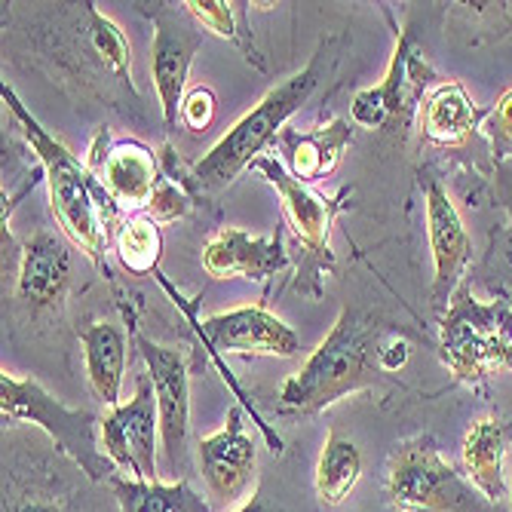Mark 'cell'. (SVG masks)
<instances>
[{
    "label": "cell",
    "mask_w": 512,
    "mask_h": 512,
    "mask_svg": "<svg viewBox=\"0 0 512 512\" xmlns=\"http://www.w3.org/2000/svg\"><path fill=\"white\" fill-rule=\"evenodd\" d=\"M325 56H329V43H319L313 59L298 74H292L289 80L273 86L267 96L246 117H240L234 126H230L212 145V151L206 157H200L194 166L181 163L175 157V151L166 145L160 154L163 172L175 184H181L194 203L218 197L227 184H234V178L243 169H252V163L276 145L279 132L286 129V120L313 96V89L322 77Z\"/></svg>",
    "instance_id": "6da1fadb"
},
{
    "label": "cell",
    "mask_w": 512,
    "mask_h": 512,
    "mask_svg": "<svg viewBox=\"0 0 512 512\" xmlns=\"http://www.w3.org/2000/svg\"><path fill=\"white\" fill-rule=\"evenodd\" d=\"M0 99L19 120L31 151L37 154L46 188H50V209L62 227V234L71 246H77L96 267H105V249L114 243V234L126 221L117 200L105 191V184L86 169L62 142L46 132L37 117L22 105V99L4 83Z\"/></svg>",
    "instance_id": "7a4b0ae2"
},
{
    "label": "cell",
    "mask_w": 512,
    "mask_h": 512,
    "mask_svg": "<svg viewBox=\"0 0 512 512\" xmlns=\"http://www.w3.org/2000/svg\"><path fill=\"white\" fill-rule=\"evenodd\" d=\"M381 338L384 329L375 322V316L344 307L329 338L313 350L301 371H295L283 384L279 402L301 414H316L356 390L371 387L381 375Z\"/></svg>",
    "instance_id": "3957f363"
},
{
    "label": "cell",
    "mask_w": 512,
    "mask_h": 512,
    "mask_svg": "<svg viewBox=\"0 0 512 512\" xmlns=\"http://www.w3.org/2000/svg\"><path fill=\"white\" fill-rule=\"evenodd\" d=\"M439 347L442 362L460 384L485 390L491 375L512 368V307L506 301H479L463 279L442 316Z\"/></svg>",
    "instance_id": "277c9868"
},
{
    "label": "cell",
    "mask_w": 512,
    "mask_h": 512,
    "mask_svg": "<svg viewBox=\"0 0 512 512\" xmlns=\"http://www.w3.org/2000/svg\"><path fill=\"white\" fill-rule=\"evenodd\" d=\"M252 169L276 188L279 209L292 230L298 249L304 252L295 273V289L307 298L322 295L325 273L335 270V249H332V227L335 218L347 209L353 188H341L338 194L325 197L301 184L276 157H258Z\"/></svg>",
    "instance_id": "5b68a950"
},
{
    "label": "cell",
    "mask_w": 512,
    "mask_h": 512,
    "mask_svg": "<svg viewBox=\"0 0 512 512\" xmlns=\"http://www.w3.org/2000/svg\"><path fill=\"white\" fill-rule=\"evenodd\" d=\"M387 497L399 512H503L451 467L433 436H414L393 451Z\"/></svg>",
    "instance_id": "8992f818"
},
{
    "label": "cell",
    "mask_w": 512,
    "mask_h": 512,
    "mask_svg": "<svg viewBox=\"0 0 512 512\" xmlns=\"http://www.w3.org/2000/svg\"><path fill=\"white\" fill-rule=\"evenodd\" d=\"M0 417H4V424H37L56 442L62 454H68L77 463L86 479L108 482L111 476H117V467L102 451V442L96 439L99 417L92 411L62 405L34 378H16L4 368V375H0Z\"/></svg>",
    "instance_id": "52a82bcc"
},
{
    "label": "cell",
    "mask_w": 512,
    "mask_h": 512,
    "mask_svg": "<svg viewBox=\"0 0 512 512\" xmlns=\"http://www.w3.org/2000/svg\"><path fill=\"white\" fill-rule=\"evenodd\" d=\"M433 80H439V74L430 65L427 50L417 43L414 31L405 28L393 50L384 80L378 86L356 92L353 108H350L353 123L365 129H384L390 135L405 138L414 114H421V105L430 96Z\"/></svg>",
    "instance_id": "ba28073f"
},
{
    "label": "cell",
    "mask_w": 512,
    "mask_h": 512,
    "mask_svg": "<svg viewBox=\"0 0 512 512\" xmlns=\"http://www.w3.org/2000/svg\"><path fill=\"white\" fill-rule=\"evenodd\" d=\"M138 350L148 365V378L157 396L160 414V448L163 467L172 482H184L191 470L188 454V430H191V375L188 359L175 347L154 344L151 338L138 335Z\"/></svg>",
    "instance_id": "9c48e42d"
},
{
    "label": "cell",
    "mask_w": 512,
    "mask_h": 512,
    "mask_svg": "<svg viewBox=\"0 0 512 512\" xmlns=\"http://www.w3.org/2000/svg\"><path fill=\"white\" fill-rule=\"evenodd\" d=\"M142 13L154 22V46H151V77L160 99L163 123L169 132L181 123V102L188 96V74L197 50L203 46L206 31L197 22L172 4H142Z\"/></svg>",
    "instance_id": "30bf717a"
},
{
    "label": "cell",
    "mask_w": 512,
    "mask_h": 512,
    "mask_svg": "<svg viewBox=\"0 0 512 512\" xmlns=\"http://www.w3.org/2000/svg\"><path fill=\"white\" fill-rule=\"evenodd\" d=\"M102 451L111 457L117 473L129 479L160 482L157 473V448H160V414L151 378L138 381V390L129 402L111 408L102 421Z\"/></svg>",
    "instance_id": "8fae6325"
},
{
    "label": "cell",
    "mask_w": 512,
    "mask_h": 512,
    "mask_svg": "<svg viewBox=\"0 0 512 512\" xmlns=\"http://www.w3.org/2000/svg\"><path fill=\"white\" fill-rule=\"evenodd\" d=\"M197 332L215 353L279 356V359H292L301 353V338L292 325H286L276 313L258 304L206 316L197 325Z\"/></svg>",
    "instance_id": "7c38bea8"
},
{
    "label": "cell",
    "mask_w": 512,
    "mask_h": 512,
    "mask_svg": "<svg viewBox=\"0 0 512 512\" xmlns=\"http://www.w3.org/2000/svg\"><path fill=\"white\" fill-rule=\"evenodd\" d=\"M424 203H427V237L433 252V304L445 307L457 286L467 276L470 258H473V240L463 227V218L457 206L451 203L448 191L430 175H421Z\"/></svg>",
    "instance_id": "4fadbf2b"
},
{
    "label": "cell",
    "mask_w": 512,
    "mask_h": 512,
    "mask_svg": "<svg viewBox=\"0 0 512 512\" xmlns=\"http://www.w3.org/2000/svg\"><path fill=\"white\" fill-rule=\"evenodd\" d=\"M197 457H200V476L206 482V491L218 503L224 506L237 503L252 488L258 451H255V442L246 436L240 405L227 411V421L218 433L200 439Z\"/></svg>",
    "instance_id": "5bb4252c"
},
{
    "label": "cell",
    "mask_w": 512,
    "mask_h": 512,
    "mask_svg": "<svg viewBox=\"0 0 512 512\" xmlns=\"http://www.w3.org/2000/svg\"><path fill=\"white\" fill-rule=\"evenodd\" d=\"M71 19V43H68V59L74 68L86 71L89 65H96L102 77H108L111 86L129 92L132 99H138V92L132 86V50L123 31L96 10V4H80L68 10Z\"/></svg>",
    "instance_id": "9a60e30c"
},
{
    "label": "cell",
    "mask_w": 512,
    "mask_h": 512,
    "mask_svg": "<svg viewBox=\"0 0 512 512\" xmlns=\"http://www.w3.org/2000/svg\"><path fill=\"white\" fill-rule=\"evenodd\" d=\"M289 267V252L283 243V230L267 237H252L240 227H221L203 246V270L212 279H270Z\"/></svg>",
    "instance_id": "2e32d148"
},
{
    "label": "cell",
    "mask_w": 512,
    "mask_h": 512,
    "mask_svg": "<svg viewBox=\"0 0 512 512\" xmlns=\"http://www.w3.org/2000/svg\"><path fill=\"white\" fill-rule=\"evenodd\" d=\"M71 283V246L50 234H37L22 246V264L16 276V298L31 310H46L65 298Z\"/></svg>",
    "instance_id": "e0dca14e"
},
{
    "label": "cell",
    "mask_w": 512,
    "mask_h": 512,
    "mask_svg": "<svg viewBox=\"0 0 512 512\" xmlns=\"http://www.w3.org/2000/svg\"><path fill=\"white\" fill-rule=\"evenodd\" d=\"M350 145H353V123L344 117H335L332 123H325L313 132H298L286 126L279 132L273 148L286 157L289 172L301 184H310V181L332 175Z\"/></svg>",
    "instance_id": "ac0fdd59"
},
{
    "label": "cell",
    "mask_w": 512,
    "mask_h": 512,
    "mask_svg": "<svg viewBox=\"0 0 512 512\" xmlns=\"http://www.w3.org/2000/svg\"><path fill=\"white\" fill-rule=\"evenodd\" d=\"M509 451H512V424L500 421V417H479V421H473L460 445L463 476L497 506L509 497V485L503 473Z\"/></svg>",
    "instance_id": "d6986e66"
},
{
    "label": "cell",
    "mask_w": 512,
    "mask_h": 512,
    "mask_svg": "<svg viewBox=\"0 0 512 512\" xmlns=\"http://www.w3.org/2000/svg\"><path fill=\"white\" fill-rule=\"evenodd\" d=\"M163 175L166 172L160 166V157L148 145L129 138V142H117L111 148V157L102 166L99 181L123 212H145Z\"/></svg>",
    "instance_id": "ffe728a7"
},
{
    "label": "cell",
    "mask_w": 512,
    "mask_h": 512,
    "mask_svg": "<svg viewBox=\"0 0 512 512\" xmlns=\"http://www.w3.org/2000/svg\"><path fill=\"white\" fill-rule=\"evenodd\" d=\"M86 359L89 387L108 408L120 405L123 375H126V332L114 322H89L77 329Z\"/></svg>",
    "instance_id": "44dd1931"
},
{
    "label": "cell",
    "mask_w": 512,
    "mask_h": 512,
    "mask_svg": "<svg viewBox=\"0 0 512 512\" xmlns=\"http://www.w3.org/2000/svg\"><path fill=\"white\" fill-rule=\"evenodd\" d=\"M485 114L488 111L476 108L457 80H442L430 89V96L421 105V129L436 145H460L476 129H482Z\"/></svg>",
    "instance_id": "7402d4cb"
},
{
    "label": "cell",
    "mask_w": 512,
    "mask_h": 512,
    "mask_svg": "<svg viewBox=\"0 0 512 512\" xmlns=\"http://www.w3.org/2000/svg\"><path fill=\"white\" fill-rule=\"evenodd\" d=\"M108 488L114 491L120 512H215L191 482H145L129 476H111Z\"/></svg>",
    "instance_id": "603a6c76"
},
{
    "label": "cell",
    "mask_w": 512,
    "mask_h": 512,
    "mask_svg": "<svg viewBox=\"0 0 512 512\" xmlns=\"http://www.w3.org/2000/svg\"><path fill=\"white\" fill-rule=\"evenodd\" d=\"M362 476V454L356 442L341 436L338 430L329 433L316 463V497L322 506H341Z\"/></svg>",
    "instance_id": "cb8c5ba5"
},
{
    "label": "cell",
    "mask_w": 512,
    "mask_h": 512,
    "mask_svg": "<svg viewBox=\"0 0 512 512\" xmlns=\"http://www.w3.org/2000/svg\"><path fill=\"white\" fill-rule=\"evenodd\" d=\"M246 7L249 4H227V0H184L181 4V10L197 22V28H203L221 40L237 43L243 50V56L258 71H264V62L255 50V40L249 34V25H246Z\"/></svg>",
    "instance_id": "d4e9b609"
},
{
    "label": "cell",
    "mask_w": 512,
    "mask_h": 512,
    "mask_svg": "<svg viewBox=\"0 0 512 512\" xmlns=\"http://www.w3.org/2000/svg\"><path fill=\"white\" fill-rule=\"evenodd\" d=\"M114 252L132 276L157 273L163 255V230L148 215H129L114 234Z\"/></svg>",
    "instance_id": "484cf974"
},
{
    "label": "cell",
    "mask_w": 512,
    "mask_h": 512,
    "mask_svg": "<svg viewBox=\"0 0 512 512\" xmlns=\"http://www.w3.org/2000/svg\"><path fill=\"white\" fill-rule=\"evenodd\" d=\"M191 209H194V200L188 197V191H184L181 184H175L169 175H163V181L157 184V191H154V197L142 215H148L151 221H157L163 227V224H172L178 218H188Z\"/></svg>",
    "instance_id": "4316f807"
},
{
    "label": "cell",
    "mask_w": 512,
    "mask_h": 512,
    "mask_svg": "<svg viewBox=\"0 0 512 512\" xmlns=\"http://www.w3.org/2000/svg\"><path fill=\"white\" fill-rule=\"evenodd\" d=\"M482 132L497 160L512 157V89H506L497 99V105L485 114Z\"/></svg>",
    "instance_id": "83f0119b"
},
{
    "label": "cell",
    "mask_w": 512,
    "mask_h": 512,
    "mask_svg": "<svg viewBox=\"0 0 512 512\" xmlns=\"http://www.w3.org/2000/svg\"><path fill=\"white\" fill-rule=\"evenodd\" d=\"M215 114H218V99L209 86H194L188 96L181 102V126L194 132V135H203L212 123H215Z\"/></svg>",
    "instance_id": "f1b7e54d"
},
{
    "label": "cell",
    "mask_w": 512,
    "mask_h": 512,
    "mask_svg": "<svg viewBox=\"0 0 512 512\" xmlns=\"http://www.w3.org/2000/svg\"><path fill=\"white\" fill-rule=\"evenodd\" d=\"M4 512H68V509L59 494L31 488V491L4 497Z\"/></svg>",
    "instance_id": "f546056e"
},
{
    "label": "cell",
    "mask_w": 512,
    "mask_h": 512,
    "mask_svg": "<svg viewBox=\"0 0 512 512\" xmlns=\"http://www.w3.org/2000/svg\"><path fill=\"white\" fill-rule=\"evenodd\" d=\"M411 356V344L396 335V332H384L381 338V347H378V362H381V371H399Z\"/></svg>",
    "instance_id": "4dcf8cb0"
},
{
    "label": "cell",
    "mask_w": 512,
    "mask_h": 512,
    "mask_svg": "<svg viewBox=\"0 0 512 512\" xmlns=\"http://www.w3.org/2000/svg\"><path fill=\"white\" fill-rule=\"evenodd\" d=\"M234 512H267V506H264V500L261 497H252V500H246L240 509H234Z\"/></svg>",
    "instance_id": "1f68e13d"
},
{
    "label": "cell",
    "mask_w": 512,
    "mask_h": 512,
    "mask_svg": "<svg viewBox=\"0 0 512 512\" xmlns=\"http://www.w3.org/2000/svg\"><path fill=\"white\" fill-rule=\"evenodd\" d=\"M509 473H512V451H509ZM509 512H512V485H509Z\"/></svg>",
    "instance_id": "d6a6232c"
}]
</instances>
